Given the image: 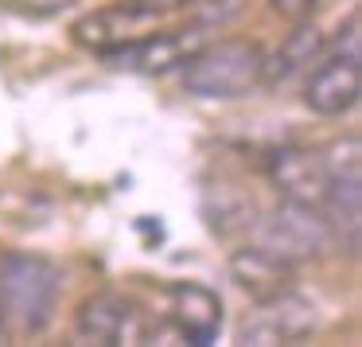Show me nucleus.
Here are the masks:
<instances>
[{"mask_svg":"<svg viewBox=\"0 0 362 347\" xmlns=\"http://www.w3.org/2000/svg\"><path fill=\"white\" fill-rule=\"evenodd\" d=\"M327 55V35L315 28V20L292 24L276 51H265V86H284L300 71H312V63Z\"/></svg>","mask_w":362,"mask_h":347,"instance_id":"nucleus-11","label":"nucleus"},{"mask_svg":"<svg viewBox=\"0 0 362 347\" xmlns=\"http://www.w3.org/2000/svg\"><path fill=\"white\" fill-rule=\"evenodd\" d=\"M206 219L218 234H234L257 222V207L250 195H238L234 188H218L214 195H206Z\"/></svg>","mask_w":362,"mask_h":347,"instance_id":"nucleus-12","label":"nucleus"},{"mask_svg":"<svg viewBox=\"0 0 362 347\" xmlns=\"http://www.w3.org/2000/svg\"><path fill=\"white\" fill-rule=\"evenodd\" d=\"M320 157H323V168H327L331 183L335 180H362V144H358L354 133L323 144Z\"/></svg>","mask_w":362,"mask_h":347,"instance_id":"nucleus-13","label":"nucleus"},{"mask_svg":"<svg viewBox=\"0 0 362 347\" xmlns=\"http://www.w3.org/2000/svg\"><path fill=\"white\" fill-rule=\"evenodd\" d=\"M148 320L144 312L121 292H94L78 305L74 312V336L82 343H102V347H117V343H144Z\"/></svg>","mask_w":362,"mask_h":347,"instance_id":"nucleus-6","label":"nucleus"},{"mask_svg":"<svg viewBox=\"0 0 362 347\" xmlns=\"http://www.w3.org/2000/svg\"><path fill=\"white\" fill-rule=\"evenodd\" d=\"M320 4H323V0H269V8H273L281 20H288V24H304V20H315Z\"/></svg>","mask_w":362,"mask_h":347,"instance_id":"nucleus-14","label":"nucleus"},{"mask_svg":"<svg viewBox=\"0 0 362 347\" xmlns=\"http://www.w3.org/2000/svg\"><path fill=\"white\" fill-rule=\"evenodd\" d=\"M320 324V308L312 297L292 285V289L276 292V297L253 300V308L242 316L238 324V343H253V347H273V343H300L308 339Z\"/></svg>","mask_w":362,"mask_h":347,"instance_id":"nucleus-5","label":"nucleus"},{"mask_svg":"<svg viewBox=\"0 0 362 347\" xmlns=\"http://www.w3.org/2000/svg\"><path fill=\"white\" fill-rule=\"evenodd\" d=\"M230 281L245 292L250 300H265V297H276V292L292 289L296 285V266L284 258H276L273 250L250 242L242 250L230 254Z\"/></svg>","mask_w":362,"mask_h":347,"instance_id":"nucleus-9","label":"nucleus"},{"mask_svg":"<svg viewBox=\"0 0 362 347\" xmlns=\"http://www.w3.org/2000/svg\"><path fill=\"white\" fill-rule=\"evenodd\" d=\"M253 230H257V246L273 250L276 258L292 261V266L320 261L335 250V230H331L327 215L320 207L288 203V199H281V207L261 215Z\"/></svg>","mask_w":362,"mask_h":347,"instance_id":"nucleus-4","label":"nucleus"},{"mask_svg":"<svg viewBox=\"0 0 362 347\" xmlns=\"http://www.w3.org/2000/svg\"><path fill=\"white\" fill-rule=\"evenodd\" d=\"M265 176L281 199L304 203V207H323L327 188H331V176L323 168L320 149H276L265 164Z\"/></svg>","mask_w":362,"mask_h":347,"instance_id":"nucleus-8","label":"nucleus"},{"mask_svg":"<svg viewBox=\"0 0 362 347\" xmlns=\"http://www.w3.org/2000/svg\"><path fill=\"white\" fill-rule=\"evenodd\" d=\"M168 320L180 328L187 343H211L222 328V300L206 285L180 281L168 289Z\"/></svg>","mask_w":362,"mask_h":347,"instance_id":"nucleus-10","label":"nucleus"},{"mask_svg":"<svg viewBox=\"0 0 362 347\" xmlns=\"http://www.w3.org/2000/svg\"><path fill=\"white\" fill-rule=\"evenodd\" d=\"M362 98V55L358 51H335L323 55L304 86V106L315 118H343Z\"/></svg>","mask_w":362,"mask_h":347,"instance_id":"nucleus-7","label":"nucleus"},{"mask_svg":"<svg viewBox=\"0 0 362 347\" xmlns=\"http://www.w3.org/2000/svg\"><path fill=\"white\" fill-rule=\"evenodd\" d=\"M63 273L35 254H4L0 258V316L8 336H40L55 320Z\"/></svg>","mask_w":362,"mask_h":347,"instance_id":"nucleus-3","label":"nucleus"},{"mask_svg":"<svg viewBox=\"0 0 362 347\" xmlns=\"http://www.w3.org/2000/svg\"><path fill=\"white\" fill-rule=\"evenodd\" d=\"M4 339H8V328H4V316H0V343H4Z\"/></svg>","mask_w":362,"mask_h":347,"instance_id":"nucleus-15","label":"nucleus"},{"mask_svg":"<svg viewBox=\"0 0 362 347\" xmlns=\"http://www.w3.org/2000/svg\"><path fill=\"white\" fill-rule=\"evenodd\" d=\"M183 90L206 102H230L265 86V47L257 40L203 43L183 59Z\"/></svg>","mask_w":362,"mask_h":347,"instance_id":"nucleus-2","label":"nucleus"},{"mask_svg":"<svg viewBox=\"0 0 362 347\" xmlns=\"http://www.w3.org/2000/svg\"><path fill=\"white\" fill-rule=\"evenodd\" d=\"M203 8V0H113L71 24V40L94 55L133 47L148 35L172 32L180 20Z\"/></svg>","mask_w":362,"mask_h":347,"instance_id":"nucleus-1","label":"nucleus"}]
</instances>
